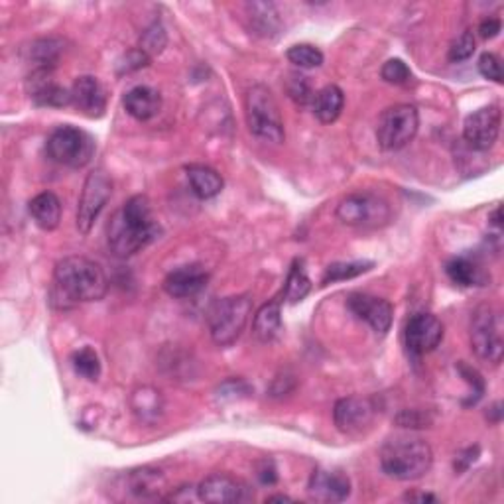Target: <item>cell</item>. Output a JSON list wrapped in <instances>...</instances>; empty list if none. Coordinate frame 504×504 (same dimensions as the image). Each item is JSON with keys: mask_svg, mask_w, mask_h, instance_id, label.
Returning a JSON list of instances; mask_svg holds the SVG:
<instances>
[{"mask_svg": "<svg viewBox=\"0 0 504 504\" xmlns=\"http://www.w3.org/2000/svg\"><path fill=\"white\" fill-rule=\"evenodd\" d=\"M160 235V225L152 213V205L146 196H134L113 215L107 227V238L111 251L118 259H128L140 252Z\"/></svg>", "mask_w": 504, "mask_h": 504, "instance_id": "obj_1", "label": "cell"}, {"mask_svg": "<svg viewBox=\"0 0 504 504\" xmlns=\"http://www.w3.org/2000/svg\"><path fill=\"white\" fill-rule=\"evenodd\" d=\"M53 280L60 294L73 304L103 300L108 290L105 270L85 256H66L56 264Z\"/></svg>", "mask_w": 504, "mask_h": 504, "instance_id": "obj_2", "label": "cell"}, {"mask_svg": "<svg viewBox=\"0 0 504 504\" xmlns=\"http://www.w3.org/2000/svg\"><path fill=\"white\" fill-rule=\"evenodd\" d=\"M432 465V447L418 436H394L380 449V467L390 479L418 481L429 473Z\"/></svg>", "mask_w": 504, "mask_h": 504, "instance_id": "obj_3", "label": "cell"}, {"mask_svg": "<svg viewBox=\"0 0 504 504\" xmlns=\"http://www.w3.org/2000/svg\"><path fill=\"white\" fill-rule=\"evenodd\" d=\"M252 314V298L249 294H238L217 300L209 308L207 324L211 339L219 347L233 345L243 335Z\"/></svg>", "mask_w": 504, "mask_h": 504, "instance_id": "obj_4", "label": "cell"}, {"mask_svg": "<svg viewBox=\"0 0 504 504\" xmlns=\"http://www.w3.org/2000/svg\"><path fill=\"white\" fill-rule=\"evenodd\" d=\"M244 115L249 131L267 142L280 144L286 139L280 107L267 85H254L244 99Z\"/></svg>", "mask_w": 504, "mask_h": 504, "instance_id": "obj_5", "label": "cell"}, {"mask_svg": "<svg viewBox=\"0 0 504 504\" xmlns=\"http://www.w3.org/2000/svg\"><path fill=\"white\" fill-rule=\"evenodd\" d=\"M50 158L66 168H84L95 154V140L89 132L77 126H58L45 142Z\"/></svg>", "mask_w": 504, "mask_h": 504, "instance_id": "obj_6", "label": "cell"}, {"mask_svg": "<svg viewBox=\"0 0 504 504\" xmlns=\"http://www.w3.org/2000/svg\"><path fill=\"white\" fill-rule=\"evenodd\" d=\"M471 347L481 361L499 364L504 355V324L497 308L481 306L471 317Z\"/></svg>", "mask_w": 504, "mask_h": 504, "instance_id": "obj_7", "label": "cell"}, {"mask_svg": "<svg viewBox=\"0 0 504 504\" xmlns=\"http://www.w3.org/2000/svg\"><path fill=\"white\" fill-rule=\"evenodd\" d=\"M337 219L347 227L380 228L390 223L392 211L387 199L371 191H359L339 201Z\"/></svg>", "mask_w": 504, "mask_h": 504, "instance_id": "obj_8", "label": "cell"}, {"mask_svg": "<svg viewBox=\"0 0 504 504\" xmlns=\"http://www.w3.org/2000/svg\"><path fill=\"white\" fill-rule=\"evenodd\" d=\"M420 115L414 105H392L384 111L377 124V140L382 150L396 152L416 139Z\"/></svg>", "mask_w": 504, "mask_h": 504, "instance_id": "obj_9", "label": "cell"}, {"mask_svg": "<svg viewBox=\"0 0 504 504\" xmlns=\"http://www.w3.org/2000/svg\"><path fill=\"white\" fill-rule=\"evenodd\" d=\"M113 196V181L107 176V172L95 170L91 172L84 189H81L79 205H77V228L79 233L87 235L93 228L100 211L105 209L107 201Z\"/></svg>", "mask_w": 504, "mask_h": 504, "instance_id": "obj_10", "label": "cell"}, {"mask_svg": "<svg viewBox=\"0 0 504 504\" xmlns=\"http://www.w3.org/2000/svg\"><path fill=\"white\" fill-rule=\"evenodd\" d=\"M502 113L499 105L483 107L465 118L463 139L476 152L491 150L499 140Z\"/></svg>", "mask_w": 504, "mask_h": 504, "instance_id": "obj_11", "label": "cell"}, {"mask_svg": "<svg viewBox=\"0 0 504 504\" xmlns=\"http://www.w3.org/2000/svg\"><path fill=\"white\" fill-rule=\"evenodd\" d=\"M199 500L211 504H228V502H246L254 494L244 481L236 479L227 473H211L197 487Z\"/></svg>", "mask_w": 504, "mask_h": 504, "instance_id": "obj_12", "label": "cell"}, {"mask_svg": "<svg viewBox=\"0 0 504 504\" xmlns=\"http://www.w3.org/2000/svg\"><path fill=\"white\" fill-rule=\"evenodd\" d=\"M444 324L432 314H416L406 324V347L412 355L421 356L436 351L444 341Z\"/></svg>", "mask_w": 504, "mask_h": 504, "instance_id": "obj_13", "label": "cell"}, {"mask_svg": "<svg viewBox=\"0 0 504 504\" xmlns=\"http://www.w3.org/2000/svg\"><path fill=\"white\" fill-rule=\"evenodd\" d=\"M374 404L369 398L349 396L337 400L333 408L335 426L341 434L355 436L361 434L364 428H369L374 420Z\"/></svg>", "mask_w": 504, "mask_h": 504, "instance_id": "obj_14", "label": "cell"}, {"mask_svg": "<svg viewBox=\"0 0 504 504\" xmlns=\"http://www.w3.org/2000/svg\"><path fill=\"white\" fill-rule=\"evenodd\" d=\"M71 91V105L77 108L81 115L89 118H100L107 111V93L97 77L84 76L73 81Z\"/></svg>", "mask_w": 504, "mask_h": 504, "instance_id": "obj_15", "label": "cell"}, {"mask_svg": "<svg viewBox=\"0 0 504 504\" xmlns=\"http://www.w3.org/2000/svg\"><path fill=\"white\" fill-rule=\"evenodd\" d=\"M347 306L353 314L363 319V322L372 327V332L384 335L392 325V316L394 309L387 300L374 298L369 294H351L347 300Z\"/></svg>", "mask_w": 504, "mask_h": 504, "instance_id": "obj_16", "label": "cell"}, {"mask_svg": "<svg viewBox=\"0 0 504 504\" xmlns=\"http://www.w3.org/2000/svg\"><path fill=\"white\" fill-rule=\"evenodd\" d=\"M26 89H28L30 99L40 107L71 105V91L53 81L52 69H34L26 81Z\"/></svg>", "mask_w": 504, "mask_h": 504, "instance_id": "obj_17", "label": "cell"}, {"mask_svg": "<svg viewBox=\"0 0 504 504\" xmlns=\"http://www.w3.org/2000/svg\"><path fill=\"white\" fill-rule=\"evenodd\" d=\"M308 492L319 502H343L351 494V481L339 471L317 469L309 476Z\"/></svg>", "mask_w": 504, "mask_h": 504, "instance_id": "obj_18", "label": "cell"}, {"mask_svg": "<svg viewBox=\"0 0 504 504\" xmlns=\"http://www.w3.org/2000/svg\"><path fill=\"white\" fill-rule=\"evenodd\" d=\"M209 272L201 264H188L172 270L164 280V290L172 298H191L207 286Z\"/></svg>", "mask_w": 504, "mask_h": 504, "instance_id": "obj_19", "label": "cell"}, {"mask_svg": "<svg viewBox=\"0 0 504 504\" xmlns=\"http://www.w3.org/2000/svg\"><path fill=\"white\" fill-rule=\"evenodd\" d=\"M124 108L136 121H150L162 108V95L148 85H139L124 95Z\"/></svg>", "mask_w": 504, "mask_h": 504, "instance_id": "obj_20", "label": "cell"}, {"mask_svg": "<svg viewBox=\"0 0 504 504\" xmlns=\"http://www.w3.org/2000/svg\"><path fill=\"white\" fill-rule=\"evenodd\" d=\"M30 215L44 231H53L61 223V201L52 191H44L30 201Z\"/></svg>", "mask_w": 504, "mask_h": 504, "instance_id": "obj_21", "label": "cell"}, {"mask_svg": "<svg viewBox=\"0 0 504 504\" xmlns=\"http://www.w3.org/2000/svg\"><path fill=\"white\" fill-rule=\"evenodd\" d=\"M186 173L191 191H194L199 199H211L223 191L221 173L213 168L204 166V164H191V166L186 168Z\"/></svg>", "mask_w": 504, "mask_h": 504, "instance_id": "obj_22", "label": "cell"}, {"mask_svg": "<svg viewBox=\"0 0 504 504\" xmlns=\"http://www.w3.org/2000/svg\"><path fill=\"white\" fill-rule=\"evenodd\" d=\"M282 332V304L280 300H272L256 311L252 322V333L262 343H270Z\"/></svg>", "mask_w": 504, "mask_h": 504, "instance_id": "obj_23", "label": "cell"}, {"mask_svg": "<svg viewBox=\"0 0 504 504\" xmlns=\"http://www.w3.org/2000/svg\"><path fill=\"white\" fill-rule=\"evenodd\" d=\"M311 105H314V115L319 123L332 124L343 111L345 95L337 85H325L322 91H317Z\"/></svg>", "mask_w": 504, "mask_h": 504, "instance_id": "obj_24", "label": "cell"}, {"mask_svg": "<svg viewBox=\"0 0 504 504\" xmlns=\"http://www.w3.org/2000/svg\"><path fill=\"white\" fill-rule=\"evenodd\" d=\"M131 404L134 414L139 416L146 424H152V421L158 420L162 416L164 402L160 392L152 387H140L132 392Z\"/></svg>", "mask_w": 504, "mask_h": 504, "instance_id": "obj_25", "label": "cell"}, {"mask_svg": "<svg viewBox=\"0 0 504 504\" xmlns=\"http://www.w3.org/2000/svg\"><path fill=\"white\" fill-rule=\"evenodd\" d=\"M309 290H311V280L306 272L304 260H294L282 290L284 301H288V304H298V301H301L309 294Z\"/></svg>", "mask_w": 504, "mask_h": 504, "instance_id": "obj_26", "label": "cell"}, {"mask_svg": "<svg viewBox=\"0 0 504 504\" xmlns=\"http://www.w3.org/2000/svg\"><path fill=\"white\" fill-rule=\"evenodd\" d=\"M249 11L251 22H252V30H256V34L260 36H272L280 28V20H278V12L276 6L274 4H267V3H252L246 6Z\"/></svg>", "mask_w": 504, "mask_h": 504, "instance_id": "obj_27", "label": "cell"}, {"mask_svg": "<svg viewBox=\"0 0 504 504\" xmlns=\"http://www.w3.org/2000/svg\"><path fill=\"white\" fill-rule=\"evenodd\" d=\"M445 272L449 280L457 286H463V288H469V286H481L484 276L483 272L476 268V264L467 260V259H453L452 262H447Z\"/></svg>", "mask_w": 504, "mask_h": 504, "instance_id": "obj_28", "label": "cell"}, {"mask_svg": "<svg viewBox=\"0 0 504 504\" xmlns=\"http://www.w3.org/2000/svg\"><path fill=\"white\" fill-rule=\"evenodd\" d=\"M164 484V476L160 471L154 469H140L134 471L131 476V487L132 492L139 494L142 499L158 497V492L162 491L160 487Z\"/></svg>", "mask_w": 504, "mask_h": 504, "instance_id": "obj_29", "label": "cell"}, {"mask_svg": "<svg viewBox=\"0 0 504 504\" xmlns=\"http://www.w3.org/2000/svg\"><path fill=\"white\" fill-rule=\"evenodd\" d=\"M372 268V262L366 260H355V262H335L329 264L324 274V284H335L343 280H351L361 276V274L369 272Z\"/></svg>", "mask_w": 504, "mask_h": 504, "instance_id": "obj_30", "label": "cell"}, {"mask_svg": "<svg viewBox=\"0 0 504 504\" xmlns=\"http://www.w3.org/2000/svg\"><path fill=\"white\" fill-rule=\"evenodd\" d=\"M60 52H61V45L58 40H53V38L34 42L30 48V58L36 63L34 69H53L56 61L60 60Z\"/></svg>", "mask_w": 504, "mask_h": 504, "instance_id": "obj_31", "label": "cell"}, {"mask_svg": "<svg viewBox=\"0 0 504 504\" xmlns=\"http://www.w3.org/2000/svg\"><path fill=\"white\" fill-rule=\"evenodd\" d=\"M288 60L300 69H316L324 63V53L311 44H296L288 50Z\"/></svg>", "mask_w": 504, "mask_h": 504, "instance_id": "obj_32", "label": "cell"}, {"mask_svg": "<svg viewBox=\"0 0 504 504\" xmlns=\"http://www.w3.org/2000/svg\"><path fill=\"white\" fill-rule=\"evenodd\" d=\"M73 369H76L77 374L81 377L95 382L100 377V361H99V355L91 349V347H84V349H79L77 353H73Z\"/></svg>", "mask_w": 504, "mask_h": 504, "instance_id": "obj_33", "label": "cell"}, {"mask_svg": "<svg viewBox=\"0 0 504 504\" xmlns=\"http://www.w3.org/2000/svg\"><path fill=\"white\" fill-rule=\"evenodd\" d=\"M380 76L390 85H408L412 81V71L402 60H388L382 66Z\"/></svg>", "mask_w": 504, "mask_h": 504, "instance_id": "obj_34", "label": "cell"}, {"mask_svg": "<svg viewBox=\"0 0 504 504\" xmlns=\"http://www.w3.org/2000/svg\"><path fill=\"white\" fill-rule=\"evenodd\" d=\"M476 50V42H475V36L471 30H465L460 38H457L452 48H449V61L453 63H460V61H467L469 60Z\"/></svg>", "mask_w": 504, "mask_h": 504, "instance_id": "obj_35", "label": "cell"}, {"mask_svg": "<svg viewBox=\"0 0 504 504\" xmlns=\"http://www.w3.org/2000/svg\"><path fill=\"white\" fill-rule=\"evenodd\" d=\"M288 95L294 99L298 105L314 103V97H316L314 89H311L308 77H304V76H290Z\"/></svg>", "mask_w": 504, "mask_h": 504, "instance_id": "obj_36", "label": "cell"}, {"mask_svg": "<svg viewBox=\"0 0 504 504\" xmlns=\"http://www.w3.org/2000/svg\"><path fill=\"white\" fill-rule=\"evenodd\" d=\"M164 45H166V34H164V28L160 24H154L150 26L148 30L144 32L142 36V52L146 56H156V53H160L164 50Z\"/></svg>", "mask_w": 504, "mask_h": 504, "instance_id": "obj_37", "label": "cell"}, {"mask_svg": "<svg viewBox=\"0 0 504 504\" xmlns=\"http://www.w3.org/2000/svg\"><path fill=\"white\" fill-rule=\"evenodd\" d=\"M479 71L484 79H491L494 84H502V68L500 60L494 56V53H483L479 60Z\"/></svg>", "mask_w": 504, "mask_h": 504, "instance_id": "obj_38", "label": "cell"}, {"mask_svg": "<svg viewBox=\"0 0 504 504\" xmlns=\"http://www.w3.org/2000/svg\"><path fill=\"white\" fill-rule=\"evenodd\" d=\"M460 372L463 374L465 377V380L471 384L473 387V394H475V402L479 400L481 396H483V392H484V380L481 379V374L476 372L473 366H469V364H465V363H460Z\"/></svg>", "mask_w": 504, "mask_h": 504, "instance_id": "obj_39", "label": "cell"}, {"mask_svg": "<svg viewBox=\"0 0 504 504\" xmlns=\"http://www.w3.org/2000/svg\"><path fill=\"white\" fill-rule=\"evenodd\" d=\"M398 424L402 428H426L428 418L424 414H420L418 410H404L398 416Z\"/></svg>", "mask_w": 504, "mask_h": 504, "instance_id": "obj_40", "label": "cell"}, {"mask_svg": "<svg viewBox=\"0 0 504 504\" xmlns=\"http://www.w3.org/2000/svg\"><path fill=\"white\" fill-rule=\"evenodd\" d=\"M502 28V24L499 18H487V20H483L481 26H479V34H481V38L484 40H492L494 36H499Z\"/></svg>", "mask_w": 504, "mask_h": 504, "instance_id": "obj_41", "label": "cell"}, {"mask_svg": "<svg viewBox=\"0 0 504 504\" xmlns=\"http://www.w3.org/2000/svg\"><path fill=\"white\" fill-rule=\"evenodd\" d=\"M259 476H260V481H262L264 484L276 483V471H274V467H272L268 461L264 463V469H260Z\"/></svg>", "mask_w": 504, "mask_h": 504, "instance_id": "obj_42", "label": "cell"}, {"mask_svg": "<svg viewBox=\"0 0 504 504\" xmlns=\"http://www.w3.org/2000/svg\"><path fill=\"white\" fill-rule=\"evenodd\" d=\"M406 499H410V500H429V502H436V497L434 494H408Z\"/></svg>", "mask_w": 504, "mask_h": 504, "instance_id": "obj_43", "label": "cell"}, {"mask_svg": "<svg viewBox=\"0 0 504 504\" xmlns=\"http://www.w3.org/2000/svg\"><path fill=\"white\" fill-rule=\"evenodd\" d=\"M292 499L286 497V494H274V497H268L267 502H290Z\"/></svg>", "mask_w": 504, "mask_h": 504, "instance_id": "obj_44", "label": "cell"}, {"mask_svg": "<svg viewBox=\"0 0 504 504\" xmlns=\"http://www.w3.org/2000/svg\"><path fill=\"white\" fill-rule=\"evenodd\" d=\"M492 225H494V227H500V225H502V219H500V207L494 209V213H492Z\"/></svg>", "mask_w": 504, "mask_h": 504, "instance_id": "obj_45", "label": "cell"}]
</instances>
